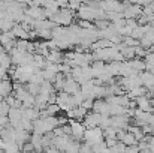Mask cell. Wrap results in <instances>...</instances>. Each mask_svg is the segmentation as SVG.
<instances>
[{
  "instance_id": "cell-23",
  "label": "cell",
  "mask_w": 154,
  "mask_h": 153,
  "mask_svg": "<svg viewBox=\"0 0 154 153\" xmlns=\"http://www.w3.org/2000/svg\"><path fill=\"white\" fill-rule=\"evenodd\" d=\"M12 66V60H11V56L6 53V51H3V53H0V68L2 69H5V71H8L9 68Z\"/></svg>"
},
{
  "instance_id": "cell-9",
  "label": "cell",
  "mask_w": 154,
  "mask_h": 153,
  "mask_svg": "<svg viewBox=\"0 0 154 153\" xmlns=\"http://www.w3.org/2000/svg\"><path fill=\"white\" fill-rule=\"evenodd\" d=\"M87 113H88V111L84 110L82 107H75V108L66 111V117H67L69 120H78V122H82V119L85 117Z\"/></svg>"
},
{
  "instance_id": "cell-10",
  "label": "cell",
  "mask_w": 154,
  "mask_h": 153,
  "mask_svg": "<svg viewBox=\"0 0 154 153\" xmlns=\"http://www.w3.org/2000/svg\"><path fill=\"white\" fill-rule=\"evenodd\" d=\"M135 102H136V108H139V110H142L145 113H154V107L151 105V102H150V98H147L145 95L136 98Z\"/></svg>"
},
{
  "instance_id": "cell-7",
  "label": "cell",
  "mask_w": 154,
  "mask_h": 153,
  "mask_svg": "<svg viewBox=\"0 0 154 153\" xmlns=\"http://www.w3.org/2000/svg\"><path fill=\"white\" fill-rule=\"evenodd\" d=\"M0 138L5 144H9V143H15V129L8 125V126H3L0 128Z\"/></svg>"
},
{
  "instance_id": "cell-38",
  "label": "cell",
  "mask_w": 154,
  "mask_h": 153,
  "mask_svg": "<svg viewBox=\"0 0 154 153\" xmlns=\"http://www.w3.org/2000/svg\"><path fill=\"white\" fill-rule=\"evenodd\" d=\"M93 102H94V99H84V101L81 102L79 107H82V108L87 110V111H91V108H93Z\"/></svg>"
},
{
  "instance_id": "cell-39",
  "label": "cell",
  "mask_w": 154,
  "mask_h": 153,
  "mask_svg": "<svg viewBox=\"0 0 154 153\" xmlns=\"http://www.w3.org/2000/svg\"><path fill=\"white\" fill-rule=\"evenodd\" d=\"M78 27H79V29H93L94 26L91 24V21H87V20H79V21H78Z\"/></svg>"
},
{
  "instance_id": "cell-26",
  "label": "cell",
  "mask_w": 154,
  "mask_h": 153,
  "mask_svg": "<svg viewBox=\"0 0 154 153\" xmlns=\"http://www.w3.org/2000/svg\"><path fill=\"white\" fill-rule=\"evenodd\" d=\"M120 53L123 54L124 60H132V59H135V48H133V47H126V45L123 44V48L120 50Z\"/></svg>"
},
{
  "instance_id": "cell-13",
  "label": "cell",
  "mask_w": 154,
  "mask_h": 153,
  "mask_svg": "<svg viewBox=\"0 0 154 153\" xmlns=\"http://www.w3.org/2000/svg\"><path fill=\"white\" fill-rule=\"evenodd\" d=\"M79 89H81V86L72 77H69V78H66V83H64L61 92H66L67 95H75L76 92H79Z\"/></svg>"
},
{
  "instance_id": "cell-31",
  "label": "cell",
  "mask_w": 154,
  "mask_h": 153,
  "mask_svg": "<svg viewBox=\"0 0 154 153\" xmlns=\"http://www.w3.org/2000/svg\"><path fill=\"white\" fill-rule=\"evenodd\" d=\"M117 128L114 126H108L106 129H103V138H115L117 137ZM117 140V138H115Z\"/></svg>"
},
{
  "instance_id": "cell-8",
  "label": "cell",
  "mask_w": 154,
  "mask_h": 153,
  "mask_svg": "<svg viewBox=\"0 0 154 153\" xmlns=\"http://www.w3.org/2000/svg\"><path fill=\"white\" fill-rule=\"evenodd\" d=\"M91 111H94V113H97V114H100V116H109V104L105 101V98L94 99Z\"/></svg>"
},
{
  "instance_id": "cell-1",
  "label": "cell",
  "mask_w": 154,
  "mask_h": 153,
  "mask_svg": "<svg viewBox=\"0 0 154 153\" xmlns=\"http://www.w3.org/2000/svg\"><path fill=\"white\" fill-rule=\"evenodd\" d=\"M73 17H75V12H73V11H70L69 8H63V9H58V12L54 14L50 20H51L55 26H61V27H64V26L72 24Z\"/></svg>"
},
{
  "instance_id": "cell-19",
  "label": "cell",
  "mask_w": 154,
  "mask_h": 153,
  "mask_svg": "<svg viewBox=\"0 0 154 153\" xmlns=\"http://www.w3.org/2000/svg\"><path fill=\"white\" fill-rule=\"evenodd\" d=\"M144 95H147V87H144V86L133 87V89H130L129 92H126V96H127L129 99H136V98L144 96Z\"/></svg>"
},
{
  "instance_id": "cell-36",
  "label": "cell",
  "mask_w": 154,
  "mask_h": 153,
  "mask_svg": "<svg viewBox=\"0 0 154 153\" xmlns=\"http://www.w3.org/2000/svg\"><path fill=\"white\" fill-rule=\"evenodd\" d=\"M147 54H148V51L145 50V48H142L141 45H139V47H135V57L142 59V57H145Z\"/></svg>"
},
{
  "instance_id": "cell-40",
  "label": "cell",
  "mask_w": 154,
  "mask_h": 153,
  "mask_svg": "<svg viewBox=\"0 0 154 153\" xmlns=\"http://www.w3.org/2000/svg\"><path fill=\"white\" fill-rule=\"evenodd\" d=\"M35 150V147H33V144L30 143V141H27V143H24L23 146H21V153H30Z\"/></svg>"
},
{
  "instance_id": "cell-20",
  "label": "cell",
  "mask_w": 154,
  "mask_h": 153,
  "mask_svg": "<svg viewBox=\"0 0 154 153\" xmlns=\"http://www.w3.org/2000/svg\"><path fill=\"white\" fill-rule=\"evenodd\" d=\"M120 66L121 62H109V65H106L105 72H108L111 77H120Z\"/></svg>"
},
{
  "instance_id": "cell-43",
  "label": "cell",
  "mask_w": 154,
  "mask_h": 153,
  "mask_svg": "<svg viewBox=\"0 0 154 153\" xmlns=\"http://www.w3.org/2000/svg\"><path fill=\"white\" fill-rule=\"evenodd\" d=\"M124 153H139V149H138V146H129V147H126Z\"/></svg>"
},
{
  "instance_id": "cell-32",
  "label": "cell",
  "mask_w": 154,
  "mask_h": 153,
  "mask_svg": "<svg viewBox=\"0 0 154 153\" xmlns=\"http://www.w3.org/2000/svg\"><path fill=\"white\" fill-rule=\"evenodd\" d=\"M24 87H26V90H27L30 95H33V96H36V95L39 93V84H35V83H27V84H24Z\"/></svg>"
},
{
  "instance_id": "cell-6",
  "label": "cell",
  "mask_w": 154,
  "mask_h": 153,
  "mask_svg": "<svg viewBox=\"0 0 154 153\" xmlns=\"http://www.w3.org/2000/svg\"><path fill=\"white\" fill-rule=\"evenodd\" d=\"M100 114H97V113H87L85 114V117L82 119V125L85 126V129H91V128H96V126H99V122H100Z\"/></svg>"
},
{
  "instance_id": "cell-29",
  "label": "cell",
  "mask_w": 154,
  "mask_h": 153,
  "mask_svg": "<svg viewBox=\"0 0 154 153\" xmlns=\"http://www.w3.org/2000/svg\"><path fill=\"white\" fill-rule=\"evenodd\" d=\"M5 102L11 107V108H21V102L18 101L14 95H9V96H6L5 98Z\"/></svg>"
},
{
  "instance_id": "cell-17",
  "label": "cell",
  "mask_w": 154,
  "mask_h": 153,
  "mask_svg": "<svg viewBox=\"0 0 154 153\" xmlns=\"http://www.w3.org/2000/svg\"><path fill=\"white\" fill-rule=\"evenodd\" d=\"M106 69V63L102 60H93L91 62V71H93V75L94 78H97L99 75H102Z\"/></svg>"
},
{
  "instance_id": "cell-21",
  "label": "cell",
  "mask_w": 154,
  "mask_h": 153,
  "mask_svg": "<svg viewBox=\"0 0 154 153\" xmlns=\"http://www.w3.org/2000/svg\"><path fill=\"white\" fill-rule=\"evenodd\" d=\"M127 62L130 63L132 69H133V71H136L138 74H141V72H144V71H145V62H144V60H141V59L135 57V59L127 60Z\"/></svg>"
},
{
  "instance_id": "cell-37",
  "label": "cell",
  "mask_w": 154,
  "mask_h": 153,
  "mask_svg": "<svg viewBox=\"0 0 154 153\" xmlns=\"http://www.w3.org/2000/svg\"><path fill=\"white\" fill-rule=\"evenodd\" d=\"M9 108H11V107L5 102V99H2V101H0V116H8Z\"/></svg>"
},
{
  "instance_id": "cell-28",
  "label": "cell",
  "mask_w": 154,
  "mask_h": 153,
  "mask_svg": "<svg viewBox=\"0 0 154 153\" xmlns=\"http://www.w3.org/2000/svg\"><path fill=\"white\" fill-rule=\"evenodd\" d=\"M3 150L5 153H21V147L17 143H9V144L3 143Z\"/></svg>"
},
{
  "instance_id": "cell-12",
  "label": "cell",
  "mask_w": 154,
  "mask_h": 153,
  "mask_svg": "<svg viewBox=\"0 0 154 153\" xmlns=\"http://www.w3.org/2000/svg\"><path fill=\"white\" fill-rule=\"evenodd\" d=\"M24 14L30 17L32 20H47L44 15V9L39 6H30L29 9H24Z\"/></svg>"
},
{
  "instance_id": "cell-25",
  "label": "cell",
  "mask_w": 154,
  "mask_h": 153,
  "mask_svg": "<svg viewBox=\"0 0 154 153\" xmlns=\"http://www.w3.org/2000/svg\"><path fill=\"white\" fill-rule=\"evenodd\" d=\"M121 143H123L126 147H129V146H136V144H138V140H136L130 132H127V131H126L124 137L121 138Z\"/></svg>"
},
{
  "instance_id": "cell-3",
  "label": "cell",
  "mask_w": 154,
  "mask_h": 153,
  "mask_svg": "<svg viewBox=\"0 0 154 153\" xmlns=\"http://www.w3.org/2000/svg\"><path fill=\"white\" fill-rule=\"evenodd\" d=\"M55 104L60 107L61 111H69V110L75 108L72 95H67L66 92H57V101H55Z\"/></svg>"
},
{
  "instance_id": "cell-15",
  "label": "cell",
  "mask_w": 154,
  "mask_h": 153,
  "mask_svg": "<svg viewBox=\"0 0 154 153\" xmlns=\"http://www.w3.org/2000/svg\"><path fill=\"white\" fill-rule=\"evenodd\" d=\"M30 132H27V131H24V129H21V128H17L15 129V143L21 147L24 143H27V141H30Z\"/></svg>"
},
{
  "instance_id": "cell-34",
  "label": "cell",
  "mask_w": 154,
  "mask_h": 153,
  "mask_svg": "<svg viewBox=\"0 0 154 153\" xmlns=\"http://www.w3.org/2000/svg\"><path fill=\"white\" fill-rule=\"evenodd\" d=\"M108 126H111V116H102L100 117V122H99V128L103 131Z\"/></svg>"
},
{
  "instance_id": "cell-41",
  "label": "cell",
  "mask_w": 154,
  "mask_h": 153,
  "mask_svg": "<svg viewBox=\"0 0 154 153\" xmlns=\"http://www.w3.org/2000/svg\"><path fill=\"white\" fill-rule=\"evenodd\" d=\"M79 153H93V149H91V146H90V144L84 143V144H81V146H79Z\"/></svg>"
},
{
  "instance_id": "cell-4",
  "label": "cell",
  "mask_w": 154,
  "mask_h": 153,
  "mask_svg": "<svg viewBox=\"0 0 154 153\" xmlns=\"http://www.w3.org/2000/svg\"><path fill=\"white\" fill-rule=\"evenodd\" d=\"M69 126H70V135L73 140L81 141L84 138V132H85V126L82 125V122L78 120H69Z\"/></svg>"
},
{
  "instance_id": "cell-50",
  "label": "cell",
  "mask_w": 154,
  "mask_h": 153,
  "mask_svg": "<svg viewBox=\"0 0 154 153\" xmlns=\"http://www.w3.org/2000/svg\"><path fill=\"white\" fill-rule=\"evenodd\" d=\"M30 153H39V152H36V150H33V152H30Z\"/></svg>"
},
{
  "instance_id": "cell-27",
  "label": "cell",
  "mask_w": 154,
  "mask_h": 153,
  "mask_svg": "<svg viewBox=\"0 0 154 153\" xmlns=\"http://www.w3.org/2000/svg\"><path fill=\"white\" fill-rule=\"evenodd\" d=\"M127 132H130L138 141H141V140L144 138V135H145L139 126H129V128H127Z\"/></svg>"
},
{
  "instance_id": "cell-47",
  "label": "cell",
  "mask_w": 154,
  "mask_h": 153,
  "mask_svg": "<svg viewBox=\"0 0 154 153\" xmlns=\"http://www.w3.org/2000/svg\"><path fill=\"white\" fill-rule=\"evenodd\" d=\"M139 153H153V152H151L150 147H147V149H144V150H139Z\"/></svg>"
},
{
  "instance_id": "cell-16",
  "label": "cell",
  "mask_w": 154,
  "mask_h": 153,
  "mask_svg": "<svg viewBox=\"0 0 154 153\" xmlns=\"http://www.w3.org/2000/svg\"><path fill=\"white\" fill-rule=\"evenodd\" d=\"M12 35H14V38L15 39H29L30 36H29V32L27 30H24L23 27H21V24H14V27H12Z\"/></svg>"
},
{
  "instance_id": "cell-22",
  "label": "cell",
  "mask_w": 154,
  "mask_h": 153,
  "mask_svg": "<svg viewBox=\"0 0 154 153\" xmlns=\"http://www.w3.org/2000/svg\"><path fill=\"white\" fill-rule=\"evenodd\" d=\"M30 143L33 144L35 150L36 152H42L44 150V146H42V135H38V134H32L30 135Z\"/></svg>"
},
{
  "instance_id": "cell-42",
  "label": "cell",
  "mask_w": 154,
  "mask_h": 153,
  "mask_svg": "<svg viewBox=\"0 0 154 153\" xmlns=\"http://www.w3.org/2000/svg\"><path fill=\"white\" fill-rule=\"evenodd\" d=\"M105 144H106L108 149H111V147H114L117 144V140L115 138H105Z\"/></svg>"
},
{
  "instance_id": "cell-5",
  "label": "cell",
  "mask_w": 154,
  "mask_h": 153,
  "mask_svg": "<svg viewBox=\"0 0 154 153\" xmlns=\"http://www.w3.org/2000/svg\"><path fill=\"white\" fill-rule=\"evenodd\" d=\"M8 119H9V125L14 129L20 128V123H21V119H23V108H9Z\"/></svg>"
},
{
  "instance_id": "cell-33",
  "label": "cell",
  "mask_w": 154,
  "mask_h": 153,
  "mask_svg": "<svg viewBox=\"0 0 154 153\" xmlns=\"http://www.w3.org/2000/svg\"><path fill=\"white\" fill-rule=\"evenodd\" d=\"M123 44H124L126 47H133V48L141 45L138 39H133V38H130V36H124V38H123Z\"/></svg>"
},
{
  "instance_id": "cell-35",
  "label": "cell",
  "mask_w": 154,
  "mask_h": 153,
  "mask_svg": "<svg viewBox=\"0 0 154 153\" xmlns=\"http://www.w3.org/2000/svg\"><path fill=\"white\" fill-rule=\"evenodd\" d=\"M124 150H126V146L121 141H117V144L111 147V153H124Z\"/></svg>"
},
{
  "instance_id": "cell-2",
  "label": "cell",
  "mask_w": 154,
  "mask_h": 153,
  "mask_svg": "<svg viewBox=\"0 0 154 153\" xmlns=\"http://www.w3.org/2000/svg\"><path fill=\"white\" fill-rule=\"evenodd\" d=\"M82 140H85L87 144L94 146V144H97V143H100V141L105 140V138H103V131L99 128V126L91 128V129H85V132H84V138H82Z\"/></svg>"
},
{
  "instance_id": "cell-14",
  "label": "cell",
  "mask_w": 154,
  "mask_h": 153,
  "mask_svg": "<svg viewBox=\"0 0 154 153\" xmlns=\"http://www.w3.org/2000/svg\"><path fill=\"white\" fill-rule=\"evenodd\" d=\"M48 63H55V65H60L64 62V53L61 50H50L48 56L45 57Z\"/></svg>"
},
{
  "instance_id": "cell-24",
  "label": "cell",
  "mask_w": 154,
  "mask_h": 153,
  "mask_svg": "<svg viewBox=\"0 0 154 153\" xmlns=\"http://www.w3.org/2000/svg\"><path fill=\"white\" fill-rule=\"evenodd\" d=\"M14 21L8 20V18H0V33H6V32H11L12 27H14Z\"/></svg>"
},
{
  "instance_id": "cell-44",
  "label": "cell",
  "mask_w": 154,
  "mask_h": 153,
  "mask_svg": "<svg viewBox=\"0 0 154 153\" xmlns=\"http://www.w3.org/2000/svg\"><path fill=\"white\" fill-rule=\"evenodd\" d=\"M6 78H9L8 71H5V69H2V68H0V81H2V80H6Z\"/></svg>"
},
{
  "instance_id": "cell-30",
  "label": "cell",
  "mask_w": 154,
  "mask_h": 153,
  "mask_svg": "<svg viewBox=\"0 0 154 153\" xmlns=\"http://www.w3.org/2000/svg\"><path fill=\"white\" fill-rule=\"evenodd\" d=\"M45 111H47L48 116H58V113H60L61 110H60V107H58L57 104H48V105L45 107Z\"/></svg>"
},
{
  "instance_id": "cell-45",
  "label": "cell",
  "mask_w": 154,
  "mask_h": 153,
  "mask_svg": "<svg viewBox=\"0 0 154 153\" xmlns=\"http://www.w3.org/2000/svg\"><path fill=\"white\" fill-rule=\"evenodd\" d=\"M45 153H61L58 149H55L54 146H50V147H47L45 149Z\"/></svg>"
},
{
  "instance_id": "cell-46",
  "label": "cell",
  "mask_w": 154,
  "mask_h": 153,
  "mask_svg": "<svg viewBox=\"0 0 154 153\" xmlns=\"http://www.w3.org/2000/svg\"><path fill=\"white\" fill-rule=\"evenodd\" d=\"M61 128H63V132H64V135H70V126H69L67 123H66V125H63Z\"/></svg>"
},
{
  "instance_id": "cell-48",
  "label": "cell",
  "mask_w": 154,
  "mask_h": 153,
  "mask_svg": "<svg viewBox=\"0 0 154 153\" xmlns=\"http://www.w3.org/2000/svg\"><path fill=\"white\" fill-rule=\"evenodd\" d=\"M3 51H5V50H3V47L0 45V53H3Z\"/></svg>"
},
{
  "instance_id": "cell-18",
  "label": "cell",
  "mask_w": 154,
  "mask_h": 153,
  "mask_svg": "<svg viewBox=\"0 0 154 153\" xmlns=\"http://www.w3.org/2000/svg\"><path fill=\"white\" fill-rule=\"evenodd\" d=\"M139 75H141V80H142V86L147 87V90L154 87V74L148 72V71H144Z\"/></svg>"
},
{
  "instance_id": "cell-49",
  "label": "cell",
  "mask_w": 154,
  "mask_h": 153,
  "mask_svg": "<svg viewBox=\"0 0 154 153\" xmlns=\"http://www.w3.org/2000/svg\"><path fill=\"white\" fill-rule=\"evenodd\" d=\"M0 153H5V150H3V149H0Z\"/></svg>"
},
{
  "instance_id": "cell-11",
  "label": "cell",
  "mask_w": 154,
  "mask_h": 153,
  "mask_svg": "<svg viewBox=\"0 0 154 153\" xmlns=\"http://www.w3.org/2000/svg\"><path fill=\"white\" fill-rule=\"evenodd\" d=\"M12 92H14V81L11 78L2 80L0 81V96L5 99L6 96L12 95Z\"/></svg>"
}]
</instances>
